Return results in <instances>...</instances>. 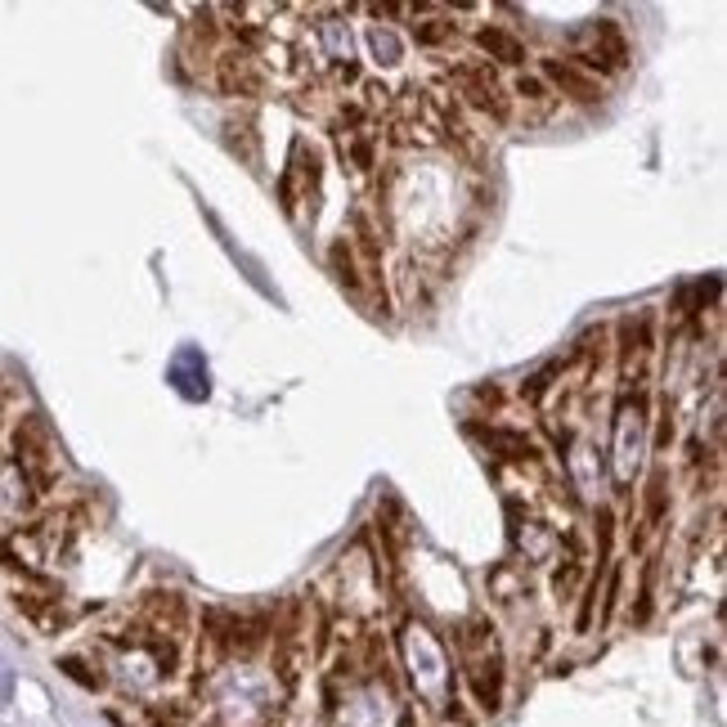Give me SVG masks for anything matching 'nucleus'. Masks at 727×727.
Instances as JSON below:
<instances>
[{
	"instance_id": "nucleus-3",
	"label": "nucleus",
	"mask_w": 727,
	"mask_h": 727,
	"mask_svg": "<svg viewBox=\"0 0 727 727\" xmlns=\"http://www.w3.org/2000/svg\"><path fill=\"white\" fill-rule=\"evenodd\" d=\"M615 445H611V467H615V485H633L642 454H646V399L638 391H629L620 405H615Z\"/></svg>"
},
{
	"instance_id": "nucleus-2",
	"label": "nucleus",
	"mask_w": 727,
	"mask_h": 727,
	"mask_svg": "<svg viewBox=\"0 0 727 727\" xmlns=\"http://www.w3.org/2000/svg\"><path fill=\"white\" fill-rule=\"evenodd\" d=\"M458 661H463V678L471 687V697H477L481 710H498L503 701V651H498V638H494V625L490 620H467L458 629Z\"/></svg>"
},
{
	"instance_id": "nucleus-15",
	"label": "nucleus",
	"mask_w": 727,
	"mask_h": 727,
	"mask_svg": "<svg viewBox=\"0 0 727 727\" xmlns=\"http://www.w3.org/2000/svg\"><path fill=\"white\" fill-rule=\"evenodd\" d=\"M513 539H517V549H526V562H549L557 553V534L543 526V521H517L513 526Z\"/></svg>"
},
{
	"instance_id": "nucleus-12",
	"label": "nucleus",
	"mask_w": 727,
	"mask_h": 727,
	"mask_svg": "<svg viewBox=\"0 0 727 727\" xmlns=\"http://www.w3.org/2000/svg\"><path fill=\"white\" fill-rule=\"evenodd\" d=\"M543 77H549L562 95H570L575 103H602V82L570 59H543Z\"/></svg>"
},
{
	"instance_id": "nucleus-19",
	"label": "nucleus",
	"mask_w": 727,
	"mask_h": 727,
	"mask_svg": "<svg viewBox=\"0 0 727 727\" xmlns=\"http://www.w3.org/2000/svg\"><path fill=\"white\" fill-rule=\"evenodd\" d=\"M517 99H526V103H534V118H549L553 108H557V95L549 90V82L543 77H517Z\"/></svg>"
},
{
	"instance_id": "nucleus-21",
	"label": "nucleus",
	"mask_w": 727,
	"mask_h": 727,
	"mask_svg": "<svg viewBox=\"0 0 727 727\" xmlns=\"http://www.w3.org/2000/svg\"><path fill=\"white\" fill-rule=\"evenodd\" d=\"M225 131H230V149L243 153L247 167H257V162H261V149H257V131H251V122H230Z\"/></svg>"
},
{
	"instance_id": "nucleus-13",
	"label": "nucleus",
	"mask_w": 727,
	"mask_h": 727,
	"mask_svg": "<svg viewBox=\"0 0 727 727\" xmlns=\"http://www.w3.org/2000/svg\"><path fill=\"white\" fill-rule=\"evenodd\" d=\"M32 498H36V490L23 481V471L14 467V463H0V517H23L27 507H32Z\"/></svg>"
},
{
	"instance_id": "nucleus-6",
	"label": "nucleus",
	"mask_w": 727,
	"mask_h": 727,
	"mask_svg": "<svg viewBox=\"0 0 727 727\" xmlns=\"http://www.w3.org/2000/svg\"><path fill=\"white\" fill-rule=\"evenodd\" d=\"M319 175H323V167H319L315 144L293 139V153H287V167L279 175V202H283L287 215H301V207H310V215H315V207H319Z\"/></svg>"
},
{
	"instance_id": "nucleus-23",
	"label": "nucleus",
	"mask_w": 727,
	"mask_h": 727,
	"mask_svg": "<svg viewBox=\"0 0 727 727\" xmlns=\"http://www.w3.org/2000/svg\"><path fill=\"white\" fill-rule=\"evenodd\" d=\"M59 669H63L67 678H77L82 687H103V674H99V669H90V665H86V661H77V656H63V661H59Z\"/></svg>"
},
{
	"instance_id": "nucleus-1",
	"label": "nucleus",
	"mask_w": 727,
	"mask_h": 727,
	"mask_svg": "<svg viewBox=\"0 0 727 727\" xmlns=\"http://www.w3.org/2000/svg\"><path fill=\"white\" fill-rule=\"evenodd\" d=\"M399 665H405L414 692L435 705V710H449L454 705V665H449V651L445 642L435 638L427 625L409 620L405 629H399Z\"/></svg>"
},
{
	"instance_id": "nucleus-7",
	"label": "nucleus",
	"mask_w": 727,
	"mask_h": 727,
	"mask_svg": "<svg viewBox=\"0 0 727 727\" xmlns=\"http://www.w3.org/2000/svg\"><path fill=\"white\" fill-rule=\"evenodd\" d=\"M14 467L23 471V481L32 490H46L54 481L59 454H54V441H50V427L41 418H23L19 422V431H14Z\"/></svg>"
},
{
	"instance_id": "nucleus-4",
	"label": "nucleus",
	"mask_w": 727,
	"mask_h": 727,
	"mask_svg": "<svg viewBox=\"0 0 727 727\" xmlns=\"http://www.w3.org/2000/svg\"><path fill=\"white\" fill-rule=\"evenodd\" d=\"M449 82L458 86V95L467 99V108H477L481 118H490V122H507V113H513V95L503 90L498 72H494L485 59H463V63H454Z\"/></svg>"
},
{
	"instance_id": "nucleus-8",
	"label": "nucleus",
	"mask_w": 727,
	"mask_h": 727,
	"mask_svg": "<svg viewBox=\"0 0 727 727\" xmlns=\"http://www.w3.org/2000/svg\"><path fill=\"white\" fill-rule=\"evenodd\" d=\"M211 82H215V90H221V95L251 99V95H261L266 72H261L257 54H251L247 46H215V54H211Z\"/></svg>"
},
{
	"instance_id": "nucleus-22",
	"label": "nucleus",
	"mask_w": 727,
	"mask_h": 727,
	"mask_svg": "<svg viewBox=\"0 0 727 727\" xmlns=\"http://www.w3.org/2000/svg\"><path fill=\"white\" fill-rule=\"evenodd\" d=\"M449 36H454L449 19H422V23H414V41L418 46H445Z\"/></svg>"
},
{
	"instance_id": "nucleus-9",
	"label": "nucleus",
	"mask_w": 727,
	"mask_h": 727,
	"mask_svg": "<svg viewBox=\"0 0 727 727\" xmlns=\"http://www.w3.org/2000/svg\"><path fill=\"white\" fill-rule=\"evenodd\" d=\"M274 674L283 687H297V669H301V656L310 651L306 642V606L293 602L283 611V620H274Z\"/></svg>"
},
{
	"instance_id": "nucleus-18",
	"label": "nucleus",
	"mask_w": 727,
	"mask_h": 727,
	"mask_svg": "<svg viewBox=\"0 0 727 727\" xmlns=\"http://www.w3.org/2000/svg\"><path fill=\"white\" fill-rule=\"evenodd\" d=\"M579 584H584V562H579L575 549H566V557H562L557 570H553V593H557L562 602H570V597L579 593Z\"/></svg>"
},
{
	"instance_id": "nucleus-20",
	"label": "nucleus",
	"mask_w": 727,
	"mask_h": 727,
	"mask_svg": "<svg viewBox=\"0 0 727 727\" xmlns=\"http://www.w3.org/2000/svg\"><path fill=\"white\" fill-rule=\"evenodd\" d=\"M369 50H373V59H378V63H386V67L405 59V41H399V36H395L391 27H382V23H378V27H369Z\"/></svg>"
},
{
	"instance_id": "nucleus-5",
	"label": "nucleus",
	"mask_w": 727,
	"mask_h": 727,
	"mask_svg": "<svg viewBox=\"0 0 727 727\" xmlns=\"http://www.w3.org/2000/svg\"><path fill=\"white\" fill-rule=\"evenodd\" d=\"M579 67H593V72H625L629 67V41L615 19H593L575 32V59Z\"/></svg>"
},
{
	"instance_id": "nucleus-11",
	"label": "nucleus",
	"mask_w": 727,
	"mask_h": 727,
	"mask_svg": "<svg viewBox=\"0 0 727 727\" xmlns=\"http://www.w3.org/2000/svg\"><path fill=\"white\" fill-rule=\"evenodd\" d=\"M329 270H333V279L346 287V293L355 297V301H369V287H378V279L364 270V261H359V251H355V243L342 234L333 247H329Z\"/></svg>"
},
{
	"instance_id": "nucleus-17",
	"label": "nucleus",
	"mask_w": 727,
	"mask_h": 727,
	"mask_svg": "<svg viewBox=\"0 0 727 727\" xmlns=\"http://www.w3.org/2000/svg\"><path fill=\"white\" fill-rule=\"evenodd\" d=\"M485 445L498 449L503 458H513V463H534V458H539L534 441H526V435H517V431H498V427H490V431H485Z\"/></svg>"
},
{
	"instance_id": "nucleus-10",
	"label": "nucleus",
	"mask_w": 727,
	"mask_h": 727,
	"mask_svg": "<svg viewBox=\"0 0 727 727\" xmlns=\"http://www.w3.org/2000/svg\"><path fill=\"white\" fill-rule=\"evenodd\" d=\"M651 350H656V337H651V315H633L620 323V382L629 391H638L646 382L651 369ZM625 391V395H629Z\"/></svg>"
},
{
	"instance_id": "nucleus-14",
	"label": "nucleus",
	"mask_w": 727,
	"mask_h": 727,
	"mask_svg": "<svg viewBox=\"0 0 727 727\" xmlns=\"http://www.w3.org/2000/svg\"><path fill=\"white\" fill-rule=\"evenodd\" d=\"M477 50L490 54L494 63H507V67L526 63V46H521L507 27H481V32H477Z\"/></svg>"
},
{
	"instance_id": "nucleus-25",
	"label": "nucleus",
	"mask_w": 727,
	"mask_h": 727,
	"mask_svg": "<svg viewBox=\"0 0 727 727\" xmlns=\"http://www.w3.org/2000/svg\"><path fill=\"white\" fill-rule=\"evenodd\" d=\"M14 701V674L5 669V665H0V710H5Z\"/></svg>"
},
{
	"instance_id": "nucleus-24",
	"label": "nucleus",
	"mask_w": 727,
	"mask_h": 727,
	"mask_svg": "<svg viewBox=\"0 0 727 727\" xmlns=\"http://www.w3.org/2000/svg\"><path fill=\"white\" fill-rule=\"evenodd\" d=\"M153 727H189V714L180 705H153Z\"/></svg>"
},
{
	"instance_id": "nucleus-16",
	"label": "nucleus",
	"mask_w": 727,
	"mask_h": 727,
	"mask_svg": "<svg viewBox=\"0 0 727 727\" xmlns=\"http://www.w3.org/2000/svg\"><path fill=\"white\" fill-rule=\"evenodd\" d=\"M665 517H669V477L665 471H651L646 490H642V526L656 530Z\"/></svg>"
}]
</instances>
